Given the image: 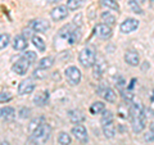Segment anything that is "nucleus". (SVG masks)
Wrapping results in <instances>:
<instances>
[{
	"mask_svg": "<svg viewBox=\"0 0 154 145\" xmlns=\"http://www.w3.org/2000/svg\"><path fill=\"white\" fill-rule=\"evenodd\" d=\"M127 5H128V8H130V11L134 12V13H136V14H143V13H144L141 5H140V4H137L136 2H135V0H130Z\"/></svg>",
	"mask_w": 154,
	"mask_h": 145,
	"instance_id": "30",
	"label": "nucleus"
},
{
	"mask_svg": "<svg viewBox=\"0 0 154 145\" xmlns=\"http://www.w3.org/2000/svg\"><path fill=\"white\" fill-rule=\"evenodd\" d=\"M23 58H26V59L28 62H31V63H35L36 62V53L35 51H31V50H28L26 53H23Z\"/></svg>",
	"mask_w": 154,
	"mask_h": 145,
	"instance_id": "36",
	"label": "nucleus"
},
{
	"mask_svg": "<svg viewBox=\"0 0 154 145\" xmlns=\"http://www.w3.org/2000/svg\"><path fill=\"white\" fill-rule=\"evenodd\" d=\"M150 2H152V3H154V0H150Z\"/></svg>",
	"mask_w": 154,
	"mask_h": 145,
	"instance_id": "43",
	"label": "nucleus"
},
{
	"mask_svg": "<svg viewBox=\"0 0 154 145\" xmlns=\"http://www.w3.org/2000/svg\"><path fill=\"white\" fill-rule=\"evenodd\" d=\"M31 31H32L31 28H27V30L23 31V35H22V36H23V37H26V39L31 36V39H32V36H33V35H32V32H31Z\"/></svg>",
	"mask_w": 154,
	"mask_h": 145,
	"instance_id": "39",
	"label": "nucleus"
},
{
	"mask_svg": "<svg viewBox=\"0 0 154 145\" xmlns=\"http://www.w3.org/2000/svg\"><path fill=\"white\" fill-rule=\"evenodd\" d=\"M12 100V94L8 91H2L0 93V103H8Z\"/></svg>",
	"mask_w": 154,
	"mask_h": 145,
	"instance_id": "38",
	"label": "nucleus"
},
{
	"mask_svg": "<svg viewBox=\"0 0 154 145\" xmlns=\"http://www.w3.org/2000/svg\"><path fill=\"white\" fill-rule=\"evenodd\" d=\"M58 2H60V0H48L49 4H54V3H58Z\"/></svg>",
	"mask_w": 154,
	"mask_h": 145,
	"instance_id": "41",
	"label": "nucleus"
},
{
	"mask_svg": "<svg viewBox=\"0 0 154 145\" xmlns=\"http://www.w3.org/2000/svg\"><path fill=\"white\" fill-rule=\"evenodd\" d=\"M135 2H136L137 4H140V5H141V4H144V3L146 2V0H135Z\"/></svg>",
	"mask_w": 154,
	"mask_h": 145,
	"instance_id": "40",
	"label": "nucleus"
},
{
	"mask_svg": "<svg viewBox=\"0 0 154 145\" xmlns=\"http://www.w3.org/2000/svg\"><path fill=\"white\" fill-rule=\"evenodd\" d=\"M16 117V110L12 107H4L0 109V118L3 121H11Z\"/></svg>",
	"mask_w": 154,
	"mask_h": 145,
	"instance_id": "20",
	"label": "nucleus"
},
{
	"mask_svg": "<svg viewBox=\"0 0 154 145\" xmlns=\"http://www.w3.org/2000/svg\"><path fill=\"white\" fill-rule=\"evenodd\" d=\"M105 110V104L103 103V101H95V103L91 104V107H90V113L91 114H102L103 112Z\"/></svg>",
	"mask_w": 154,
	"mask_h": 145,
	"instance_id": "24",
	"label": "nucleus"
},
{
	"mask_svg": "<svg viewBox=\"0 0 154 145\" xmlns=\"http://www.w3.org/2000/svg\"><path fill=\"white\" fill-rule=\"evenodd\" d=\"M144 140H145L146 143L154 141V122L150 123V126H149V131L144 135Z\"/></svg>",
	"mask_w": 154,
	"mask_h": 145,
	"instance_id": "32",
	"label": "nucleus"
},
{
	"mask_svg": "<svg viewBox=\"0 0 154 145\" xmlns=\"http://www.w3.org/2000/svg\"><path fill=\"white\" fill-rule=\"evenodd\" d=\"M68 118L72 123L81 125V122L85 121V114L81 112L80 109H71V110H68Z\"/></svg>",
	"mask_w": 154,
	"mask_h": 145,
	"instance_id": "15",
	"label": "nucleus"
},
{
	"mask_svg": "<svg viewBox=\"0 0 154 145\" xmlns=\"http://www.w3.org/2000/svg\"><path fill=\"white\" fill-rule=\"evenodd\" d=\"M112 33H113L112 27L108 25H104V23H99V25H96V27H95V35L99 39H103V40L109 39L112 36Z\"/></svg>",
	"mask_w": 154,
	"mask_h": 145,
	"instance_id": "11",
	"label": "nucleus"
},
{
	"mask_svg": "<svg viewBox=\"0 0 154 145\" xmlns=\"http://www.w3.org/2000/svg\"><path fill=\"white\" fill-rule=\"evenodd\" d=\"M100 122H102V125L113 122V113L110 112V110H104V112L102 113V118H100Z\"/></svg>",
	"mask_w": 154,
	"mask_h": 145,
	"instance_id": "31",
	"label": "nucleus"
},
{
	"mask_svg": "<svg viewBox=\"0 0 154 145\" xmlns=\"http://www.w3.org/2000/svg\"><path fill=\"white\" fill-rule=\"evenodd\" d=\"M100 5L107 8V9H110V11L119 12V5H118L117 2H114V0H100Z\"/></svg>",
	"mask_w": 154,
	"mask_h": 145,
	"instance_id": "26",
	"label": "nucleus"
},
{
	"mask_svg": "<svg viewBox=\"0 0 154 145\" xmlns=\"http://www.w3.org/2000/svg\"><path fill=\"white\" fill-rule=\"evenodd\" d=\"M33 90H35V84H33V81H32L31 79L23 80L21 84L18 85V94H19V95L31 94Z\"/></svg>",
	"mask_w": 154,
	"mask_h": 145,
	"instance_id": "13",
	"label": "nucleus"
},
{
	"mask_svg": "<svg viewBox=\"0 0 154 145\" xmlns=\"http://www.w3.org/2000/svg\"><path fill=\"white\" fill-rule=\"evenodd\" d=\"M131 126H132V130L135 134H139L141 132L144 128L146 126V117H145V113H143L137 117H134L131 118Z\"/></svg>",
	"mask_w": 154,
	"mask_h": 145,
	"instance_id": "10",
	"label": "nucleus"
},
{
	"mask_svg": "<svg viewBox=\"0 0 154 145\" xmlns=\"http://www.w3.org/2000/svg\"><path fill=\"white\" fill-rule=\"evenodd\" d=\"M116 132H117V128H116L114 122H109L103 125V134L107 139H113L116 136Z\"/></svg>",
	"mask_w": 154,
	"mask_h": 145,
	"instance_id": "19",
	"label": "nucleus"
},
{
	"mask_svg": "<svg viewBox=\"0 0 154 145\" xmlns=\"http://www.w3.org/2000/svg\"><path fill=\"white\" fill-rule=\"evenodd\" d=\"M66 30H67V32H63L60 30L59 37L66 39L69 45H73V44H76V42H79L81 40V28L80 27L72 28L71 26H67Z\"/></svg>",
	"mask_w": 154,
	"mask_h": 145,
	"instance_id": "3",
	"label": "nucleus"
},
{
	"mask_svg": "<svg viewBox=\"0 0 154 145\" xmlns=\"http://www.w3.org/2000/svg\"><path fill=\"white\" fill-rule=\"evenodd\" d=\"M144 113V107L140 103H134L131 104V107L128 109V114H130V119L134 118V117H137Z\"/></svg>",
	"mask_w": 154,
	"mask_h": 145,
	"instance_id": "21",
	"label": "nucleus"
},
{
	"mask_svg": "<svg viewBox=\"0 0 154 145\" xmlns=\"http://www.w3.org/2000/svg\"><path fill=\"white\" fill-rule=\"evenodd\" d=\"M51 136V126L44 122L31 134V141L35 145H44L49 141Z\"/></svg>",
	"mask_w": 154,
	"mask_h": 145,
	"instance_id": "1",
	"label": "nucleus"
},
{
	"mask_svg": "<svg viewBox=\"0 0 154 145\" xmlns=\"http://www.w3.org/2000/svg\"><path fill=\"white\" fill-rule=\"evenodd\" d=\"M9 42H11V37H9L8 33L0 35V50L5 49V48L9 45Z\"/></svg>",
	"mask_w": 154,
	"mask_h": 145,
	"instance_id": "33",
	"label": "nucleus"
},
{
	"mask_svg": "<svg viewBox=\"0 0 154 145\" xmlns=\"http://www.w3.org/2000/svg\"><path fill=\"white\" fill-rule=\"evenodd\" d=\"M18 116H19V118H22V119H25V118H28L31 116V109L30 108H26V107H23L19 109V112H18Z\"/></svg>",
	"mask_w": 154,
	"mask_h": 145,
	"instance_id": "37",
	"label": "nucleus"
},
{
	"mask_svg": "<svg viewBox=\"0 0 154 145\" xmlns=\"http://www.w3.org/2000/svg\"><path fill=\"white\" fill-rule=\"evenodd\" d=\"M58 143L60 145H71L72 143L71 135H68L67 132H59V135H58Z\"/></svg>",
	"mask_w": 154,
	"mask_h": 145,
	"instance_id": "29",
	"label": "nucleus"
},
{
	"mask_svg": "<svg viewBox=\"0 0 154 145\" xmlns=\"http://www.w3.org/2000/svg\"><path fill=\"white\" fill-rule=\"evenodd\" d=\"M68 13H69V11L67 9L66 5H58L50 12V17H51L53 21L59 22V21H63V19H66L68 17Z\"/></svg>",
	"mask_w": 154,
	"mask_h": 145,
	"instance_id": "8",
	"label": "nucleus"
},
{
	"mask_svg": "<svg viewBox=\"0 0 154 145\" xmlns=\"http://www.w3.org/2000/svg\"><path fill=\"white\" fill-rule=\"evenodd\" d=\"M27 45H28L27 39H26V37H23L22 35H18V36L14 37V40H13V48H14V50L22 51V50H25V49H26Z\"/></svg>",
	"mask_w": 154,
	"mask_h": 145,
	"instance_id": "16",
	"label": "nucleus"
},
{
	"mask_svg": "<svg viewBox=\"0 0 154 145\" xmlns=\"http://www.w3.org/2000/svg\"><path fill=\"white\" fill-rule=\"evenodd\" d=\"M31 64H32L31 62H28L26 58L21 57V58H19V59L16 62V63L13 64L12 69H13V72H16L17 75L23 76V75H26V73H27V71H28V69H30Z\"/></svg>",
	"mask_w": 154,
	"mask_h": 145,
	"instance_id": "6",
	"label": "nucleus"
},
{
	"mask_svg": "<svg viewBox=\"0 0 154 145\" xmlns=\"http://www.w3.org/2000/svg\"><path fill=\"white\" fill-rule=\"evenodd\" d=\"M96 93H98V95L103 96L104 100L108 101V103H116V100H117V94L109 86H100Z\"/></svg>",
	"mask_w": 154,
	"mask_h": 145,
	"instance_id": "7",
	"label": "nucleus"
},
{
	"mask_svg": "<svg viewBox=\"0 0 154 145\" xmlns=\"http://www.w3.org/2000/svg\"><path fill=\"white\" fill-rule=\"evenodd\" d=\"M64 77L67 82L72 86H76L81 82V79H82V75H81V71L75 66H69L67 67L64 71Z\"/></svg>",
	"mask_w": 154,
	"mask_h": 145,
	"instance_id": "4",
	"label": "nucleus"
},
{
	"mask_svg": "<svg viewBox=\"0 0 154 145\" xmlns=\"http://www.w3.org/2000/svg\"><path fill=\"white\" fill-rule=\"evenodd\" d=\"M100 19H102V23L108 25L110 27L116 25V17L110 12H103L102 16H100Z\"/></svg>",
	"mask_w": 154,
	"mask_h": 145,
	"instance_id": "23",
	"label": "nucleus"
},
{
	"mask_svg": "<svg viewBox=\"0 0 154 145\" xmlns=\"http://www.w3.org/2000/svg\"><path fill=\"white\" fill-rule=\"evenodd\" d=\"M104 71H105L104 60L103 59H102V62L96 60L95 64L93 66V76H94V79L100 80V79H102V76H103V73H104Z\"/></svg>",
	"mask_w": 154,
	"mask_h": 145,
	"instance_id": "17",
	"label": "nucleus"
},
{
	"mask_svg": "<svg viewBox=\"0 0 154 145\" xmlns=\"http://www.w3.org/2000/svg\"><path fill=\"white\" fill-rule=\"evenodd\" d=\"M44 122H45L44 117H36V118H33L31 122H30V126H28V130H30V132L32 134L38 126H40V125H42Z\"/></svg>",
	"mask_w": 154,
	"mask_h": 145,
	"instance_id": "28",
	"label": "nucleus"
},
{
	"mask_svg": "<svg viewBox=\"0 0 154 145\" xmlns=\"http://www.w3.org/2000/svg\"><path fill=\"white\" fill-rule=\"evenodd\" d=\"M121 96L125 103H131L132 99H134V94L131 90H122L121 91Z\"/></svg>",
	"mask_w": 154,
	"mask_h": 145,
	"instance_id": "35",
	"label": "nucleus"
},
{
	"mask_svg": "<svg viewBox=\"0 0 154 145\" xmlns=\"http://www.w3.org/2000/svg\"><path fill=\"white\" fill-rule=\"evenodd\" d=\"M0 145H11V144H9V141H7V140H4V141L0 143Z\"/></svg>",
	"mask_w": 154,
	"mask_h": 145,
	"instance_id": "42",
	"label": "nucleus"
},
{
	"mask_svg": "<svg viewBox=\"0 0 154 145\" xmlns=\"http://www.w3.org/2000/svg\"><path fill=\"white\" fill-rule=\"evenodd\" d=\"M79 62L85 68H93V66L96 62L95 50L91 49V48H84L79 54Z\"/></svg>",
	"mask_w": 154,
	"mask_h": 145,
	"instance_id": "2",
	"label": "nucleus"
},
{
	"mask_svg": "<svg viewBox=\"0 0 154 145\" xmlns=\"http://www.w3.org/2000/svg\"><path fill=\"white\" fill-rule=\"evenodd\" d=\"M72 135H73L75 139L77 141H80L81 144L89 143V134L84 125H76V126L72 127Z\"/></svg>",
	"mask_w": 154,
	"mask_h": 145,
	"instance_id": "5",
	"label": "nucleus"
},
{
	"mask_svg": "<svg viewBox=\"0 0 154 145\" xmlns=\"http://www.w3.org/2000/svg\"><path fill=\"white\" fill-rule=\"evenodd\" d=\"M32 76H33V79H36V80H44V79H46V76H48V73H46V69L36 68L35 71H33V73H32Z\"/></svg>",
	"mask_w": 154,
	"mask_h": 145,
	"instance_id": "34",
	"label": "nucleus"
},
{
	"mask_svg": "<svg viewBox=\"0 0 154 145\" xmlns=\"http://www.w3.org/2000/svg\"><path fill=\"white\" fill-rule=\"evenodd\" d=\"M30 28L35 32H46L50 28V25L44 19H33L30 22Z\"/></svg>",
	"mask_w": 154,
	"mask_h": 145,
	"instance_id": "12",
	"label": "nucleus"
},
{
	"mask_svg": "<svg viewBox=\"0 0 154 145\" xmlns=\"http://www.w3.org/2000/svg\"><path fill=\"white\" fill-rule=\"evenodd\" d=\"M48 99H49V91H40V93L35 94L33 96V103L38 107H42V105L46 104Z\"/></svg>",
	"mask_w": 154,
	"mask_h": 145,
	"instance_id": "18",
	"label": "nucleus"
},
{
	"mask_svg": "<svg viewBox=\"0 0 154 145\" xmlns=\"http://www.w3.org/2000/svg\"><path fill=\"white\" fill-rule=\"evenodd\" d=\"M137 27H139V21L137 19L127 18L121 23V26H119V31H121L122 33H131L135 30H137Z\"/></svg>",
	"mask_w": 154,
	"mask_h": 145,
	"instance_id": "9",
	"label": "nucleus"
},
{
	"mask_svg": "<svg viewBox=\"0 0 154 145\" xmlns=\"http://www.w3.org/2000/svg\"><path fill=\"white\" fill-rule=\"evenodd\" d=\"M125 62L131 67H137L140 64V57L135 50H127L125 53Z\"/></svg>",
	"mask_w": 154,
	"mask_h": 145,
	"instance_id": "14",
	"label": "nucleus"
},
{
	"mask_svg": "<svg viewBox=\"0 0 154 145\" xmlns=\"http://www.w3.org/2000/svg\"><path fill=\"white\" fill-rule=\"evenodd\" d=\"M54 58L53 57H44L42 59L38 60L37 63V68H41V69H49L54 66Z\"/></svg>",
	"mask_w": 154,
	"mask_h": 145,
	"instance_id": "22",
	"label": "nucleus"
},
{
	"mask_svg": "<svg viewBox=\"0 0 154 145\" xmlns=\"http://www.w3.org/2000/svg\"><path fill=\"white\" fill-rule=\"evenodd\" d=\"M84 2L85 0H67L66 7L68 11H77L84 5Z\"/></svg>",
	"mask_w": 154,
	"mask_h": 145,
	"instance_id": "27",
	"label": "nucleus"
},
{
	"mask_svg": "<svg viewBox=\"0 0 154 145\" xmlns=\"http://www.w3.org/2000/svg\"><path fill=\"white\" fill-rule=\"evenodd\" d=\"M32 42H33V45L36 46V49H37V50L44 51V50L46 49V42H45L44 39L40 37V36L33 35V36H32Z\"/></svg>",
	"mask_w": 154,
	"mask_h": 145,
	"instance_id": "25",
	"label": "nucleus"
}]
</instances>
